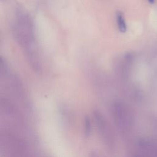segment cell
<instances>
[{
	"label": "cell",
	"instance_id": "5",
	"mask_svg": "<svg viewBox=\"0 0 157 157\" xmlns=\"http://www.w3.org/2000/svg\"><path fill=\"white\" fill-rule=\"evenodd\" d=\"M148 2H149V3L150 4H154L155 0H148Z\"/></svg>",
	"mask_w": 157,
	"mask_h": 157
},
{
	"label": "cell",
	"instance_id": "2",
	"mask_svg": "<svg viewBox=\"0 0 157 157\" xmlns=\"http://www.w3.org/2000/svg\"><path fill=\"white\" fill-rule=\"evenodd\" d=\"M125 108L121 103L115 102L112 108V114L115 123L120 129H125L128 122V116Z\"/></svg>",
	"mask_w": 157,
	"mask_h": 157
},
{
	"label": "cell",
	"instance_id": "3",
	"mask_svg": "<svg viewBox=\"0 0 157 157\" xmlns=\"http://www.w3.org/2000/svg\"><path fill=\"white\" fill-rule=\"evenodd\" d=\"M117 22L119 30L122 33H125L126 32V24L123 15L121 12L117 14Z\"/></svg>",
	"mask_w": 157,
	"mask_h": 157
},
{
	"label": "cell",
	"instance_id": "1",
	"mask_svg": "<svg viewBox=\"0 0 157 157\" xmlns=\"http://www.w3.org/2000/svg\"><path fill=\"white\" fill-rule=\"evenodd\" d=\"M94 118L102 142L109 149H113L115 147V138L111 126L106 119L98 111L94 112Z\"/></svg>",
	"mask_w": 157,
	"mask_h": 157
},
{
	"label": "cell",
	"instance_id": "4",
	"mask_svg": "<svg viewBox=\"0 0 157 157\" xmlns=\"http://www.w3.org/2000/svg\"><path fill=\"white\" fill-rule=\"evenodd\" d=\"M84 134L86 137L90 136L91 132V122L88 117H85L84 119Z\"/></svg>",
	"mask_w": 157,
	"mask_h": 157
}]
</instances>
